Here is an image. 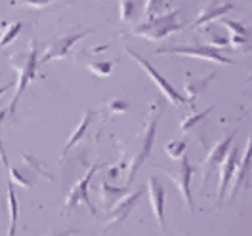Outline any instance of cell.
Segmentation results:
<instances>
[{"label":"cell","instance_id":"obj_1","mask_svg":"<svg viewBox=\"0 0 252 236\" xmlns=\"http://www.w3.org/2000/svg\"><path fill=\"white\" fill-rule=\"evenodd\" d=\"M160 114H162V103L155 101L151 105V109H149V118H147L145 126L142 128V131H138L130 139V143H126L125 151H123V158H121L123 166H126L125 187H130L134 183L140 168L147 162V158H149L151 151H153Z\"/></svg>","mask_w":252,"mask_h":236},{"label":"cell","instance_id":"obj_2","mask_svg":"<svg viewBox=\"0 0 252 236\" xmlns=\"http://www.w3.org/2000/svg\"><path fill=\"white\" fill-rule=\"evenodd\" d=\"M8 63L16 69L17 73V84H16V94H14V99L8 107V112L14 114L17 110V105H19V99L21 95L25 94L27 86L31 84L32 80L36 79V67H38V44L31 40L29 44V50L25 52H16L8 57Z\"/></svg>","mask_w":252,"mask_h":236},{"label":"cell","instance_id":"obj_3","mask_svg":"<svg viewBox=\"0 0 252 236\" xmlns=\"http://www.w3.org/2000/svg\"><path fill=\"white\" fill-rule=\"evenodd\" d=\"M182 12L180 10H172V12H166V14H160L151 19H145L140 25H136L132 29V34L136 36H142L145 40H151V42H158V40H164L166 36H170L174 32L182 31L184 29V23H182Z\"/></svg>","mask_w":252,"mask_h":236},{"label":"cell","instance_id":"obj_4","mask_svg":"<svg viewBox=\"0 0 252 236\" xmlns=\"http://www.w3.org/2000/svg\"><path fill=\"white\" fill-rule=\"evenodd\" d=\"M125 53H128V55H130V57H132V59L140 65L143 71H145V75H147L149 79L157 84V88L160 90V94L164 95V99H166V101H170V103H172V105H176V107H186V105H188L186 97H184V95H180V92L174 88L172 84L164 79V77L158 73L153 65L149 63V59L142 57L138 52H134L132 48H128V46L125 48Z\"/></svg>","mask_w":252,"mask_h":236},{"label":"cell","instance_id":"obj_5","mask_svg":"<svg viewBox=\"0 0 252 236\" xmlns=\"http://www.w3.org/2000/svg\"><path fill=\"white\" fill-rule=\"evenodd\" d=\"M184 55V57H195V59H205V61H214L220 65H233L231 57H225L220 50L212 46H205V44H188V46H168V48H158L155 55Z\"/></svg>","mask_w":252,"mask_h":236},{"label":"cell","instance_id":"obj_6","mask_svg":"<svg viewBox=\"0 0 252 236\" xmlns=\"http://www.w3.org/2000/svg\"><path fill=\"white\" fill-rule=\"evenodd\" d=\"M97 170H99V164H92L90 170L80 177V181H77V183L71 187L67 198H65V211H71V210H75L79 204H84V206H88V210H90L92 215L97 213L95 206L92 204V200H90V183H92V179H94V175L97 173Z\"/></svg>","mask_w":252,"mask_h":236},{"label":"cell","instance_id":"obj_7","mask_svg":"<svg viewBox=\"0 0 252 236\" xmlns=\"http://www.w3.org/2000/svg\"><path fill=\"white\" fill-rule=\"evenodd\" d=\"M164 173L174 181L176 189L180 190V194H182V200L186 202L189 211L193 213L195 211V200H193V194H191V177L195 173V168L189 164L188 157L184 155V157L180 158L176 170H164Z\"/></svg>","mask_w":252,"mask_h":236},{"label":"cell","instance_id":"obj_8","mask_svg":"<svg viewBox=\"0 0 252 236\" xmlns=\"http://www.w3.org/2000/svg\"><path fill=\"white\" fill-rule=\"evenodd\" d=\"M143 192H145L143 189H136V190H132V192L128 190L125 196L111 208L109 210L111 213H109V217H107V223H105V227H103V235L109 233L113 227L123 225V223L130 217V213L134 211V208H136L138 202L142 200Z\"/></svg>","mask_w":252,"mask_h":236},{"label":"cell","instance_id":"obj_9","mask_svg":"<svg viewBox=\"0 0 252 236\" xmlns=\"http://www.w3.org/2000/svg\"><path fill=\"white\" fill-rule=\"evenodd\" d=\"M251 179H252V135L247 139L245 145V153L241 162L237 164L235 175L231 179V189H229V200L237 198L241 192L251 187Z\"/></svg>","mask_w":252,"mask_h":236},{"label":"cell","instance_id":"obj_10","mask_svg":"<svg viewBox=\"0 0 252 236\" xmlns=\"http://www.w3.org/2000/svg\"><path fill=\"white\" fill-rule=\"evenodd\" d=\"M90 32H94V29H88V31H80L77 34H65L62 38H56L52 40L46 46V50L42 52V55H38V65H46L54 59H65L69 50L75 46L79 40H82L84 36H88Z\"/></svg>","mask_w":252,"mask_h":236},{"label":"cell","instance_id":"obj_11","mask_svg":"<svg viewBox=\"0 0 252 236\" xmlns=\"http://www.w3.org/2000/svg\"><path fill=\"white\" fill-rule=\"evenodd\" d=\"M237 133H239V131L235 130V131H231L229 135L221 137L214 147H210L208 155H206L205 160H203V190H205L206 185H208V177H210V173L214 172L221 162H223V158L227 157L229 149L233 147V141H235Z\"/></svg>","mask_w":252,"mask_h":236},{"label":"cell","instance_id":"obj_12","mask_svg":"<svg viewBox=\"0 0 252 236\" xmlns=\"http://www.w3.org/2000/svg\"><path fill=\"white\" fill-rule=\"evenodd\" d=\"M147 194H149V202H151V210L153 215L158 223V229L162 235H166V225H164V202H166V189L160 183V179L151 175L147 179Z\"/></svg>","mask_w":252,"mask_h":236},{"label":"cell","instance_id":"obj_13","mask_svg":"<svg viewBox=\"0 0 252 236\" xmlns=\"http://www.w3.org/2000/svg\"><path fill=\"white\" fill-rule=\"evenodd\" d=\"M239 157H241L239 149H237V147H231V149H229V153H227V157L223 158V162L220 164L218 192H216V202H218V208H220V206L223 204V200H225V192H227V187H229V183H231V179H233V175H235L237 164H239Z\"/></svg>","mask_w":252,"mask_h":236},{"label":"cell","instance_id":"obj_14","mask_svg":"<svg viewBox=\"0 0 252 236\" xmlns=\"http://www.w3.org/2000/svg\"><path fill=\"white\" fill-rule=\"evenodd\" d=\"M216 71H212L210 75H206L203 79H197L193 75H188L186 77V82H184V92H186V101H188L189 107H193L197 103V99L205 94L208 90V86L212 84V80L216 79Z\"/></svg>","mask_w":252,"mask_h":236},{"label":"cell","instance_id":"obj_15","mask_svg":"<svg viewBox=\"0 0 252 236\" xmlns=\"http://www.w3.org/2000/svg\"><path fill=\"white\" fill-rule=\"evenodd\" d=\"M95 110H86L84 114H82V118H80L79 126L73 130V133H71V137L67 139V143L63 145V151L62 155H60V160H65V157L79 145L84 137H86V131H88V128H90V122H92V118H94Z\"/></svg>","mask_w":252,"mask_h":236},{"label":"cell","instance_id":"obj_16","mask_svg":"<svg viewBox=\"0 0 252 236\" xmlns=\"http://www.w3.org/2000/svg\"><path fill=\"white\" fill-rule=\"evenodd\" d=\"M231 8H233V4H231V2H227V4H220L218 0H210L206 6H203V10H201L199 17L195 19L193 27L197 29V27H203V25H206V23H212L214 19L225 16Z\"/></svg>","mask_w":252,"mask_h":236},{"label":"cell","instance_id":"obj_17","mask_svg":"<svg viewBox=\"0 0 252 236\" xmlns=\"http://www.w3.org/2000/svg\"><path fill=\"white\" fill-rule=\"evenodd\" d=\"M6 200H8V213H10V223H8V236H16L17 231V219H19V204H17V196L12 181L8 179L6 183Z\"/></svg>","mask_w":252,"mask_h":236},{"label":"cell","instance_id":"obj_18","mask_svg":"<svg viewBox=\"0 0 252 236\" xmlns=\"http://www.w3.org/2000/svg\"><path fill=\"white\" fill-rule=\"evenodd\" d=\"M99 190H101V200L105 204V210H111L128 192V187H115L107 181H103L99 185Z\"/></svg>","mask_w":252,"mask_h":236},{"label":"cell","instance_id":"obj_19","mask_svg":"<svg viewBox=\"0 0 252 236\" xmlns=\"http://www.w3.org/2000/svg\"><path fill=\"white\" fill-rule=\"evenodd\" d=\"M21 160H23L25 168L31 170L34 175H42V177H46L48 181H52V173L42 166V162H38V158L34 157L32 153H21Z\"/></svg>","mask_w":252,"mask_h":236},{"label":"cell","instance_id":"obj_20","mask_svg":"<svg viewBox=\"0 0 252 236\" xmlns=\"http://www.w3.org/2000/svg\"><path fill=\"white\" fill-rule=\"evenodd\" d=\"M4 25V32L0 34V50L6 46H10L14 40L17 38V34L23 29L21 21H14V23H2Z\"/></svg>","mask_w":252,"mask_h":236},{"label":"cell","instance_id":"obj_21","mask_svg":"<svg viewBox=\"0 0 252 236\" xmlns=\"http://www.w3.org/2000/svg\"><path fill=\"white\" fill-rule=\"evenodd\" d=\"M214 110V107H208V109H205V110H201V112H195V114H189V116H186L182 122H180V133H188L189 130L193 126H197L205 116H208L210 112Z\"/></svg>","mask_w":252,"mask_h":236},{"label":"cell","instance_id":"obj_22","mask_svg":"<svg viewBox=\"0 0 252 236\" xmlns=\"http://www.w3.org/2000/svg\"><path fill=\"white\" fill-rule=\"evenodd\" d=\"M186 149H188V141H180V139H172V141H168L164 145L166 155L172 160H180L186 155Z\"/></svg>","mask_w":252,"mask_h":236},{"label":"cell","instance_id":"obj_23","mask_svg":"<svg viewBox=\"0 0 252 236\" xmlns=\"http://www.w3.org/2000/svg\"><path fill=\"white\" fill-rule=\"evenodd\" d=\"M113 67H115V61H90V63H86V69L90 73H94L95 77H109Z\"/></svg>","mask_w":252,"mask_h":236},{"label":"cell","instance_id":"obj_24","mask_svg":"<svg viewBox=\"0 0 252 236\" xmlns=\"http://www.w3.org/2000/svg\"><path fill=\"white\" fill-rule=\"evenodd\" d=\"M229 44L233 50L241 52V53H247L252 48V36H241V34H231L229 36Z\"/></svg>","mask_w":252,"mask_h":236},{"label":"cell","instance_id":"obj_25","mask_svg":"<svg viewBox=\"0 0 252 236\" xmlns=\"http://www.w3.org/2000/svg\"><path fill=\"white\" fill-rule=\"evenodd\" d=\"M164 6H166V0H147L145 2V12H143L145 19H151V17L164 14Z\"/></svg>","mask_w":252,"mask_h":236},{"label":"cell","instance_id":"obj_26","mask_svg":"<svg viewBox=\"0 0 252 236\" xmlns=\"http://www.w3.org/2000/svg\"><path fill=\"white\" fill-rule=\"evenodd\" d=\"M205 32L210 36V46L212 48H223V46H227L229 44V38L227 36H223V34H220V32L216 31V27L210 23V27H205Z\"/></svg>","mask_w":252,"mask_h":236},{"label":"cell","instance_id":"obj_27","mask_svg":"<svg viewBox=\"0 0 252 236\" xmlns=\"http://www.w3.org/2000/svg\"><path fill=\"white\" fill-rule=\"evenodd\" d=\"M220 25L221 27H225L227 31H231V34H241V36H251V31L243 25V23H237L233 19H225V17H221L220 19Z\"/></svg>","mask_w":252,"mask_h":236},{"label":"cell","instance_id":"obj_28","mask_svg":"<svg viewBox=\"0 0 252 236\" xmlns=\"http://www.w3.org/2000/svg\"><path fill=\"white\" fill-rule=\"evenodd\" d=\"M134 10H136V2L134 0H121L119 4V17L123 23H128L132 16H134Z\"/></svg>","mask_w":252,"mask_h":236},{"label":"cell","instance_id":"obj_29","mask_svg":"<svg viewBox=\"0 0 252 236\" xmlns=\"http://www.w3.org/2000/svg\"><path fill=\"white\" fill-rule=\"evenodd\" d=\"M107 109L113 114H125L126 110H128V101L126 99H109Z\"/></svg>","mask_w":252,"mask_h":236},{"label":"cell","instance_id":"obj_30","mask_svg":"<svg viewBox=\"0 0 252 236\" xmlns=\"http://www.w3.org/2000/svg\"><path fill=\"white\" fill-rule=\"evenodd\" d=\"M52 2H56V0H14L12 4L29 6V8H34V10H44V8H46V6H50Z\"/></svg>","mask_w":252,"mask_h":236},{"label":"cell","instance_id":"obj_31","mask_svg":"<svg viewBox=\"0 0 252 236\" xmlns=\"http://www.w3.org/2000/svg\"><path fill=\"white\" fill-rule=\"evenodd\" d=\"M77 235V229H69V231H63V233H56V235L50 236H75Z\"/></svg>","mask_w":252,"mask_h":236},{"label":"cell","instance_id":"obj_32","mask_svg":"<svg viewBox=\"0 0 252 236\" xmlns=\"http://www.w3.org/2000/svg\"><path fill=\"white\" fill-rule=\"evenodd\" d=\"M10 88H12V84H4V86H0V99H2V95L6 94Z\"/></svg>","mask_w":252,"mask_h":236},{"label":"cell","instance_id":"obj_33","mask_svg":"<svg viewBox=\"0 0 252 236\" xmlns=\"http://www.w3.org/2000/svg\"><path fill=\"white\" fill-rule=\"evenodd\" d=\"M71 2H73V0H67V2H65V6H67V4H71Z\"/></svg>","mask_w":252,"mask_h":236},{"label":"cell","instance_id":"obj_34","mask_svg":"<svg viewBox=\"0 0 252 236\" xmlns=\"http://www.w3.org/2000/svg\"><path fill=\"white\" fill-rule=\"evenodd\" d=\"M0 105H2V99H0Z\"/></svg>","mask_w":252,"mask_h":236},{"label":"cell","instance_id":"obj_35","mask_svg":"<svg viewBox=\"0 0 252 236\" xmlns=\"http://www.w3.org/2000/svg\"><path fill=\"white\" fill-rule=\"evenodd\" d=\"M249 112H252V109H251V110H249Z\"/></svg>","mask_w":252,"mask_h":236}]
</instances>
